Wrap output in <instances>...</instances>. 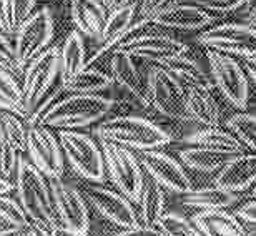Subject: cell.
Masks as SVG:
<instances>
[{"mask_svg": "<svg viewBox=\"0 0 256 236\" xmlns=\"http://www.w3.org/2000/svg\"><path fill=\"white\" fill-rule=\"evenodd\" d=\"M48 183L52 188L54 204L60 226L86 236L90 230V216L82 193L75 186L62 182V178H48Z\"/></svg>", "mask_w": 256, "mask_h": 236, "instance_id": "cell-12", "label": "cell"}, {"mask_svg": "<svg viewBox=\"0 0 256 236\" xmlns=\"http://www.w3.org/2000/svg\"><path fill=\"white\" fill-rule=\"evenodd\" d=\"M15 188H17L20 204L28 216L30 223L52 233L57 232L60 228V222L57 218V212H55L48 178L34 163L24 160V158L18 163Z\"/></svg>", "mask_w": 256, "mask_h": 236, "instance_id": "cell-1", "label": "cell"}, {"mask_svg": "<svg viewBox=\"0 0 256 236\" xmlns=\"http://www.w3.org/2000/svg\"><path fill=\"white\" fill-rule=\"evenodd\" d=\"M115 50L132 55L136 60H146L152 62L153 65H163L173 58L188 54L190 47L185 42H182L180 38H175L172 35L162 34L160 30H156V32L138 35L125 44H120Z\"/></svg>", "mask_w": 256, "mask_h": 236, "instance_id": "cell-11", "label": "cell"}, {"mask_svg": "<svg viewBox=\"0 0 256 236\" xmlns=\"http://www.w3.org/2000/svg\"><path fill=\"white\" fill-rule=\"evenodd\" d=\"M54 32V17L47 7L34 12L20 25V28L15 32V50H17V57L24 68L34 58H37L38 55L50 48Z\"/></svg>", "mask_w": 256, "mask_h": 236, "instance_id": "cell-10", "label": "cell"}, {"mask_svg": "<svg viewBox=\"0 0 256 236\" xmlns=\"http://www.w3.org/2000/svg\"><path fill=\"white\" fill-rule=\"evenodd\" d=\"M236 216L242 220L243 223H250V224H256V198L250 200L244 204H242L236 210Z\"/></svg>", "mask_w": 256, "mask_h": 236, "instance_id": "cell-43", "label": "cell"}, {"mask_svg": "<svg viewBox=\"0 0 256 236\" xmlns=\"http://www.w3.org/2000/svg\"><path fill=\"white\" fill-rule=\"evenodd\" d=\"M110 70L115 84L126 90L143 108H150L152 104L150 96H148L146 76L142 75V70L136 65V58L125 52H120V50H114L110 58Z\"/></svg>", "mask_w": 256, "mask_h": 236, "instance_id": "cell-16", "label": "cell"}, {"mask_svg": "<svg viewBox=\"0 0 256 236\" xmlns=\"http://www.w3.org/2000/svg\"><path fill=\"white\" fill-rule=\"evenodd\" d=\"M0 110L25 118V98L22 86L10 72L0 68Z\"/></svg>", "mask_w": 256, "mask_h": 236, "instance_id": "cell-30", "label": "cell"}, {"mask_svg": "<svg viewBox=\"0 0 256 236\" xmlns=\"http://www.w3.org/2000/svg\"><path fill=\"white\" fill-rule=\"evenodd\" d=\"M198 44L206 50L232 57H256V28L242 22L212 25L198 35Z\"/></svg>", "mask_w": 256, "mask_h": 236, "instance_id": "cell-9", "label": "cell"}, {"mask_svg": "<svg viewBox=\"0 0 256 236\" xmlns=\"http://www.w3.org/2000/svg\"><path fill=\"white\" fill-rule=\"evenodd\" d=\"M162 66H165L166 70H170L185 86L203 85V86H210V88L214 86L212 75H210V70L206 72V68H204L196 58L190 57L188 54L166 62V64H163Z\"/></svg>", "mask_w": 256, "mask_h": 236, "instance_id": "cell-28", "label": "cell"}, {"mask_svg": "<svg viewBox=\"0 0 256 236\" xmlns=\"http://www.w3.org/2000/svg\"><path fill=\"white\" fill-rule=\"evenodd\" d=\"M58 142L64 156L82 178L92 183L105 182V158L102 148L86 133L75 130H60Z\"/></svg>", "mask_w": 256, "mask_h": 236, "instance_id": "cell-4", "label": "cell"}, {"mask_svg": "<svg viewBox=\"0 0 256 236\" xmlns=\"http://www.w3.org/2000/svg\"><path fill=\"white\" fill-rule=\"evenodd\" d=\"M138 160L142 163L143 172H146L155 183L176 194H185L193 190V182L190 175L178 160L168 153L160 150L138 152Z\"/></svg>", "mask_w": 256, "mask_h": 236, "instance_id": "cell-13", "label": "cell"}, {"mask_svg": "<svg viewBox=\"0 0 256 236\" xmlns=\"http://www.w3.org/2000/svg\"><path fill=\"white\" fill-rule=\"evenodd\" d=\"M170 0H140V15L145 18H152L160 10L168 7Z\"/></svg>", "mask_w": 256, "mask_h": 236, "instance_id": "cell-42", "label": "cell"}, {"mask_svg": "<svg viewBox=\"0 0 256 236\" xmlns=\"http://www.w3.org/2000/svg\"><path fill=\"white\" fill-rule=\"evenodd\" d=\"M60 82V48L50 47L24 68L25 118L32 115L38 102Z\"/></svg>", "mask_w": 256, "mask_h": 236, "instance_id": "cell-7", "label": "cell"}, {"mask_svg": "<svg viewBox=\"0 0 256 236\" xmlns=\"http://www.w3.org/2000/svg\"><path fill=\"white\" fill-rule=\"evenodd\" d=\"M136 10H138L136 2L125 5V7L110 10L108 17H106V22L104 25V30H102L98 40H96V42H98V48H96V52L86 60V66H90L94 62H96L100 57H104L105 54L114 52L116 48V45L125 37L128 28L135 22Z\"/></svg>", "mask_w": 256, "mask_h": 236, "instance_id": "cell-18", "label": "cell"}, {"mask_svg": "<svg viewBox=\"0 0 256 236\" xmlns=\"http://www.w3.org/2000/svg\"><path fill=\"white\" fill-rule=\"evenodd\" d=\"M152 22L163 28L192 32V30L208 28V25L214 22V17L212 14L196 7V5L178 2L175 5H168L156 15H153Z\"/></svg>", "mask_w": 256, "mask_h": 236, "instance_id": "cell-17", "label": "cell"}, {"mask_svg": "<svg viewBox=\"0 0 256 236\" xmlns=\"http://www.w3.org/2000/svg\"><path fill=\"white\" fill-rule=\"evenodd\" d=\"M138 204V220L142 224L158 226L160 220L166 213V194L165 188L158 183H145Z\"/></svg>", "mask_w": 256, "mask_h": 236, "instance_id": "cell-27", "label": "cell"}, {"mask_svg": "<svg viewBox=\"0 0 256 236\" xmlns=\"http://www.w3.org/2000/svg\"><path fill=\"white\" fill-rule=\"evenodd\" d=\"M0 218H4L14 228L25 230L30 224V220L25 214L22 204L8 198L7 194H0Z\"/></svg>", "mask_w": 256, "mask_h": 236, "instance_id": "cell-34", "label": "cell"}, {"mask_svg": "<svg viewBox=\"0 0 256 236\" xmlns=\"http://www.w3.org/2000/svg\"><path fill=\"white\" fill-rule=\"evenodd\" d=\"M0 236H24V230L10 226L7 230H0Z\"/></svg>", "mask_w": 256, "mask_h": 236, "instance_id": "cell-48", "label": "cell"}, {"mask_svg": "<svg viewBox=\"0 0 256 236\" xmlns=\"http://www.w3.org/2000/svg\"><path fill=\"white\" fill-rule=\"evenodd\" d=\"M102 2H104V4H105V5H106V0H102Z\"/></svg>", "mask_w": 256, "mask_h": 236, "instance_id": "cell-51", "label": "cell"}, {"mask_svg": "<svg viewBox=\"0 0 256 236\" xmlns=\"http://www.w3.org/2000/svg\"><path fill=\"white\" fill-rule=\"evenodd\" d=\"M95 135L100 140L116 143V145L135 152L160 150V148L170 145L173 140L165 128L153 123L152 120L135 115L105 118L95 128Z\"/></svg>", "mask_w": 256, "mask_h": 236, "instance_id": "cell-2", "label": "cell"}, {"mask_svg": "<svg viewBox=\"0 0 256 236\" xmlns=\"http://www.w3.org/2000/svg\"><path fill=\"white\" fill-rule=\"evenodd\" d=\"M27 152L32 163L47 178H62L64 150L58 138L47 126L37 125L28 128Z\"/></svg>", "mask_w": 256, "mask_h": 236, "instance_id": "cell-14", "label": "cell"}, {"mask_svg": "<svg viewBox=\"0 0 256 236\" xmlns=\"http://www.w3.org/2000/svg\"><path fill=\"white\" fill-rule=\"evenodd\" d=\"M178 156H180V162L183 165L190 168V170L202 172V173H213V172H220L228 162H232L236 156V153L216 150V148H210V146L192 145L182 148L178 152Z\"/></svg>", "mask_w": 256, "mask_h": 236, "instance_id": "cell-23", "label": "cell"}, {"mask_svg": "<svg viewBox=\"0 0 256 236\" xmlns=\"http://www.w3.org/2000/svg\"><path fill=\"white\" fill-rule=\"evenodd\" d=\"M5 142H7L5 140V130H4V125H2V120H0V148L4 146Z\"/></svg>", "mask_w": 256, "mask_h": 236, "instance_id": "cell-49", "label": "cell"}, {"mask_svg": "<svg viewBox=\"0 0 256 236\" xmlns=\"http://www.w3.org/2000/svg\"><path fill=\"white\" fill-rule=\"evenodd\" d=\"M253 196L256 198V184H254V186H253Z\"/></svg>", "mask_w": 256, "mask_h": 236, "instance_id": "cell-50", "label": "cell"}, {"mask_svg": "<svg viewBox=\"0 0 256 236\" xmlns=\"http://www.w3.org/2000/svg\"><path fill=\"white\" fill-rule=\"evenodd\" d=\"M192 222L203 236H248L242 220L226 210H202Z\"/></svg>", "mask_w": 256, "mask_h": 236, "instance_id": "cell-22", "label": "cell"}, {"mask_svg": "<svg viewBox=\"0 0 256 236\" xmlns=\"http://www.w3.org/2000/svg\"><path fill=\"white\" fill-rule=\"evenodd\" d=\"M0 68L10 72L12 75H24V65L17 57L15 44L10 42L4 32H0Z\"/></svg>", "mask_w": 256, "mask_h": 236, "instance_id": "cell-35", "label": "cell"}, {"mask_svg": "<svg viewBox=\"0 0 256 236\" xmlns=\"http://www.w3.org/2000/svg\"><path fill=\"white\" fill-rule=\"evenodd\" d=\"M100 145L102 152H104L106 172H108L112 182L132 203H138L143 188H145V178H143L140 160L133 155L130 148L105 140H100Z\"/></svg>", "mask_w": 256, "mask_h": 236, "instance_id": "cell-5", "label": "cell"}, {"mask_svg": "<svg viewBox=\"0 0 256 236\" xmlns=\"http://www.w3.org/2000/svg\"><path fill=\"white\" fill-rule=\"evenodd\" d=\"M243 68H244V72H246L248 78H252L256 84V57L243 58Z\"/></svg>", "mask_w": 256, "mask_h": 236, "instance_id": "cell-45", "label": "cell"}, {"mask_svg": "<svg viewBox=\"0 0 256 236\" xmlns=\"http://www.w3.org/2000/svg\"><path fill=\"white\" fill-rule=\"evenodd\" d=\"M0 120H2V125L5 130V140L12 146L17 148L20 153L27 152L28 130H25L24 123L20 122L18 115L12 114V112H5Z\"/></svg>", "mask_w": 256, "mask_h": 236, "instance_id": "cell-33", "label": "cell"}, {"mask_svg": "<svg viewBox=\"0 0 256 236\" xmlns=\"http://www.w3.org/2000/svg\"><path fill=\"white\" fill-rule=\"evenodd\" d=\"M20 152L15 146L10 145L8 142L4 143L0 148V175L7 180H17V170L20 163Z\"/></svg>", "mask_w": 256, "mask_h": 236, "instance_id": "cell-36", "label": "cell"}, {"mask_svg": "<svg viewBox=\"0 0 256 236\" xmlns=\"http://www.w3.org/2000/svg\"><path fill=\"white\" fill-rule=\"evenodd\" d=\"M70 14L84 37L98 40L110 10L102 0H70Z\"/></svg>", "mask_w": 256, "mask_h": 236, "instance_id": "cell-21", "label": "cell"}, {"mask_svg": "<svg viewBox=\"0 0 256 236\" xmlns=\"http://www.w3.org/2000/svg\"><path fill=\"white\" fill-rule=\"evenodd\" d=\"M86 60L88 58H86L84 35L78 30H72L60 48V80L64 85L86 68Z\"/></svg>", "mask_w": 256, "mask_h": 236, "instance_id": "cell-25", "label": "cell"}, {"mask_svg": "<svg viewBox=\"0 0 256 236\" xmlns=\"http://www.w3.org/2000/svg\"><path fill=\"white\" fill-rule=\"evenodd\" d=\"M0 32H4L5 35L15 34L10 0H0Z\"/></svg>", "mask_w": 256, "mask_h": 236, "instance_id": "cell-40", "label": "cell"}, {"mask_svg": "<svg viewBox=\"0 0 256 236\" xmlns=\"http://www.w3.org/2000/svg\"><path fill=\"white\" fill-rule=\"evenodd\" d=\"M115 102L102 94H70L57 100L44 115L40 125L58 130H76L104 120L114 108Z\"/></svg>", "mask_w": 256, "mask_h": 236, "instance_id": "cell-3", "label": "cell"}, {"mask_svg": "<svg viewBox=\"0 0 256 236\" xmlns=\"http://www.w3.org/2000/svg\"><path fill=\"white\" fill-rule=\"evenodd\" d=\"M188 145H200V146H210L216 150H224L232 153H244V146L238 142V138L233 135L228 128H223L220 125L213 126H203L200 130L193 132L183 140Z\"/></svg>", "mask_w": 256, "mask_h": 236, "instance_id": "cell-26", "label": "cell"}, {"mask_svg": "<svg viewBox=\"0 0 256 236\" xmlns=\"http://www.w3.org/2000/svg\"><path fill=\"white\" fill-rule=\"evenodd\" d=\"M238 200V193L224 190L218 186V184H213V186L193 188L192 192L182 194L180 202L188 208L202 212V210H226L233 206Z\"/></svg>", "mask_w": 256, "mask_h": 236, "instance_id": "cell-24", "label": "cell"}, {"mask_svg": "<svg viewBox=\"0 0 256 236\" xmlns=\"http://www.w3.org/2000/svg\"><path fill=\"white\" fill-rule=\"evenodd\" d=\"M214 184L230 192H246L256 184V153H240L228 162L214 178Z\"/></svg>", "mask_w": 256, "mask_h": 236, "instance_id": "cell-19", "label": "cell"}, {"mask_svg": "<svg viewBox=\"0 0 256 236\" xmlns=\"http://www.w3.org/2000/svg\"><path fill=\"white\" fill-rule=\"evenodd\" d=\"M115 84V78L105 72H102L94 66H86L80 72L75 78H72L68 84L64 85V90L68 94H102V92L112 88Z\"/></svg>", "mask_w": 256, "mask_h": 236, "instance_id": "cell-29", "label": "cell"}, {"mask_svg": "<svg viewBox=\"0 0 256 236\" xmlns=\"http://www.w3.org/2000/svg\"><path fill=\"white\" fill-rule=\"evenodd\" d=\"M150 104L158 114L178 122H190L185 105V85L162 65H152L146 74Z\"/></svg>", "mask_w": 256, "mask_h": 236, "instance_id": "cell-6", "label": "cell"}, {"mask_svg": "<svg viewBox=\"0 0 256 236\" xmlns=\"http://www.w3.org/2000/svg\"><path fill=\"white\" fill-rule=\"evenodd\" d=\"M86 198L102 216H105L110 223L116 224L122 230L133 228L140 223L138 213L133 206L135 203H132L125 194L95 183L86 188Z\"/></svg>", "mask_w": 256, "mask_h": 236, "instance_id": "cell-15", "label": "cell"}, {"mask_svg": "<svg viewBox=\"0 0 256 236\" xmlns=\"http://www.w3.org/2000/svg\"><path fill=\"white\" fill-rule=\"evenodd\" d=\"M185 105L190 122H196L203 126L220 125L222 110L213 96V88L203 85L185 86Z\"/></svg>", "mask_w": 256, "mask_h": 236, "instance_id": "cell-20", "label": "cell"}, {"mask_svg": "<svg viewBox=\"0 0 256 236\" xmlns=\"http://www.w3.org/2000/svg\"><path fill=\"white\" fill-rule=\"evenodd\" d=\"M206 62L214 86L234 108L240 112L246 110L250 84L243 65L238 64L232 55L213 52V50H206Z\"/></svg>", "mask_w": 256, "mask_h": 236, "instance_id": "cell-8", "label": "cell"}, {"mask_svg": "<svg viewBox=\"0 0 256 236\" xmlns=\"http://www.w3.org/2000/svg\"><path fill=\"white\" fill-rule=\"evenodd\" d=\"M37 0H10V7H12V22L15 32L20 28L25 20L34 14V7Z\"/></svg>", "mask_w": 256, "mask_h": 236, "instance_id": "cell-38", "label": "cell"}, {"mask_svg": "<svg viewBox=\"0 0 256 236\" xmlns=\"http://www.w3.org/2000/svg\"><path fill=\"white\" fill-rule=\"evenodd\" d=\"M226 128L250 153H256V115L238 112L226 120Z\"/></svg>", "mask_w": 256, "mask_h": 236, "instance_id": "cell-31", "label": "cell"}, {"mask_svg": "<svg viewBox=\"0 0 256 236\" xmlns=\"http://www.w3.org/2000/svg\"><path fill=\"white\" fill-rule=\"evenodd\" d=\"M158 228L162 230L165 236H203L193 224L192 220L173 212L165 213V216L158 223Z\"/></svg>", "mask_w": 256, "mask_h": 236, "instance_id": "cell-32", "label": "cell"}, {"mask_svg": "<svg viewBox=\"0 0 256 236\" xmlns=\"http://www.w3.org/2000/svg\"><path fill=\"white\" fill-rule=\"evenodd\" d=\"M15 184H12V182L7 178H4L2 175H0V194H7L14 190Z\"/></svg>", "mask_w": 256, "mask_h": 236, "instance_id": "cell-47", "label": "cell"}, {"mask_svg": "<svg viewBox=\"0 0 256 236\" xmlns=\"http://www.w3.org/2000/svg\"><path fill=\"white\" fill-rule=\"evenodd\" d=\"M115 236H165L158 226H148V224L138 223L136 226L122 230Z\"/></svg>", "mask_w": 256, "mask_h": 236, "instance_id": "cell-41", "label": "cell"}, {"mask_svg": "<svg viewBox=\"0 0 256 236\" xmlns=\"http://www.w3.org/2000/svg\"><path fill=\"white\" fill-rule=\"evenodd\" d=\"M180 2L196 5L204 12H213L218 15H226V14H234L242 7L244 0H180Z\"/></svg>", "mask_w": 256, "mask_h": 236, "instance_id": "cell-37", "label": "cell"}, {"mask_svg": "<svg viewBox=\"0 0 256 236\" xmlns=\"http://www.w3.org/2000/svg\"><path fill=\"white\" fill-rule=\"evenodd\" d=\"M24 236H55V233L48 232V230L40 228V226H37V224L30 223L28 226L24 230Z\"/></svg>", "mask_w": 256, "mask_h": 236, "instance_id": "cell-44", "label": "cell"}, {"mask_svg": "<svg viewBox=\"0 0 256 236\" xmlns=\"http://www.w3.org/2000/svg\"><path fill=\"white\" fill-rule=\"evenodd\" d=\"M234 15L242 24L256 28V0H244L242 7L234 12Z\"/></svg>", "mask_w": 256, "mask_h": 236, "instance_id": "cell-39", "label": "cell"}, {"mask_svg": "<svg viewBox=\"0 0 256 236\" xmlns=\"http://www.w3.org/2000/svg\"><path fill=\"white\" fill-rule=\"evenodd\" d=\"M133 2H135V0H106V7H108V10H115L120 7H125V5H130Z\"/></svg>", "mask_w": 256, "mask_h": 236, "instance_id": "cell-46", "label": "cell"}]
</instances>
